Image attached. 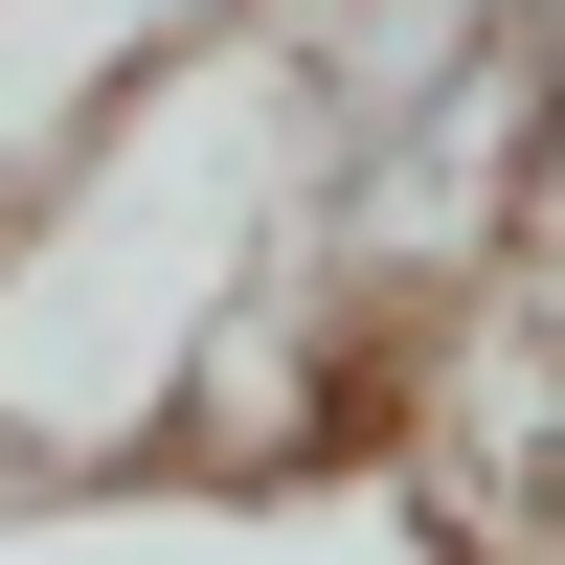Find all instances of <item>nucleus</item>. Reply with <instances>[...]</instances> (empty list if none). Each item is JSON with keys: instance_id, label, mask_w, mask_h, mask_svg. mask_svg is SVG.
I'll list each match as a JSON object with an SVG mask.
<instances>
[{"instance_id": "nucleus-1", "label": "nucleus", "mask_w": 565, "mask_h": 565, "mask_svg": "<svg viewBox=\"0 0 565 565\" xmlns=\"http://www.w3.org/2000/svg\"><path fill=\"white\" fill-rule=\"evenodd\" d=\"M452 385H476L498 521L565 565V249H498V271H476V340H452Z\"/></svg>"}, {"instance_id": "nucleus-2", "label": "nucleus", "mask_w": 565, "mask_h": 565, "mask_svg": "<svg viewBox=\"0 0 565 565\" xmlns=\"http://www.w3.org/2000/svg\"><path fill=\"white\" fill-rule=\"evenodd\" d=\"M543 181H565V0H498V204L543 226Z\"/></svg>"}]
</instances>
